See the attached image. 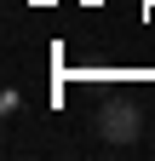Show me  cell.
<instances>
[{
	"mask_svg": "<svg viewBox=\"0 0 155 161\" xmlns=\"http://www.w3.org/2000/svg\"><path fill=\"white\" fill-rule=\"evenodd\" d=\"M98 132L109 138V144H138V132H144V115L132 109V104H109L98 115Z\"/></svg>",
	"mask_w": 155,
	"mask_h": 161,
	"instance_id": "6da1fadb",
	"label": "cell"
}]
</instances>
